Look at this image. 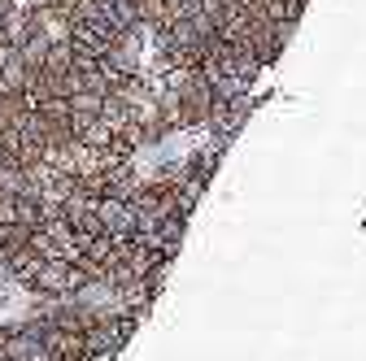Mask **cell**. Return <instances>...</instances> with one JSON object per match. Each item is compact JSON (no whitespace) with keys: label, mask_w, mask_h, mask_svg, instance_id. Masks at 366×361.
I'll return each mask as SVG.
<instances>
[{"label":"cell","mask_w":366,"mask_h":361,"mask_svg":"<svg viewBox=\"0 0 366 361\" xmlns=\"http://www.w3.org/2000/svg\"><path fill=\"white\" fill-rule=\"evenodd\" d=\"M83 283H87V270L79 261H66V257H44L35 265V275L26 279V288L35 296H74Z\"/></svg>","instance_id":"obj_1"},{"label":"cell","mask_w":366,"mask_h":361,"mask_svg":"<svg viewBox=\"0 0 366 361\" xmlns=\"http://www.w3.org/2000/svg\"><path fill=\"white\" fill-rule=\"evenodd\" d=\"M97 218H101V231L114 235V240H131L135 235V209H131V200L101 196L97 200Z\"/></svg>","instance_id":"obj_2"},{"label":"cell","mask_w":366,"mask_h":361,"mask_svg":"<svg viewBox=\"0 0 366 361\" xmlns=\"http://www.w3.org/2000/svg\"><path fill=\"white\" fill-rule=\"evenodd\" d=\"M26 78H31L26 61L18 57V49H9L5 66H0V87H5V92H26Z\"/></svg>","instance_id":"obj_3"},{"label":"cell","mask_w":366,"mask_h":361,"mask_svg":"<svg viewBox=\"0 0 366 361\" xmlns=\"http://www.w3.org/2000/svg\"><path fill=\"white\" fill-rule=\"evenodd\" d=\"M105 18H109L118 31H131V26H140V5H135V0H109V5H105Z\"/></svg>","instance_id":"obj_4"},{"label":"cell","mask_w":366,"mask_h":361,"mask_svg":"<svg viewBox=\"0 0 366 361\" xmlns=\"http://www.w3.org/2000/svg\"><path fill=\"white\" fill-rule=\"evenodd\" d=\"M70 101V113H87V118H101V92H87V87H79V92H70L66 96Z\"/></svg>","instance_id":"obj_5"},{"label":"cell","mask_w":366,"mask_h":361,"mask_svg":"<svg viewBox=\"0 0 366 361\" xmlns=\"http://www.w3.org/2000/svg\"><path fill=\"white\" fill-rule=\"evenodd\" d=\"M18 5H22V0H0V18H5V14H14Z\"/></svg>","instance_id":"obj_6"}]
</instances>
